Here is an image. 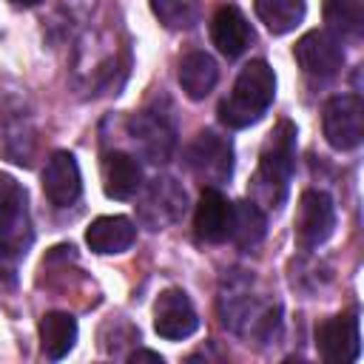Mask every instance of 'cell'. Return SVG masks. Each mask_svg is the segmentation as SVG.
<instances>
[{
	"instance_id": "22",
	"label": "cell",
	"mask_w": 364,
	"mask_h": 364,
	"mask_svg": "<svg viewBox=\"0 0 364 364\" xmlns=\"http://www.w3.org/2000/svg\"><path fill=\"white\" fill-rule=\"evenodd\" d=\"M151 11L165 28H191L199 20V0H151Z\"/></svg>"
},
{
	"instance_id": "17",
	"label": "cell",
	"mask_w": 364,
	"mask_h": 364,
	"mask_svg": "<svg viewBox=\"0 0 364 364\" xmlns=\"http://www.w3.org/2000/svg\"><path fill=\"white\" fill-rule=\"evenodd\" d=\"M40 344L51 361L65 358L77 344V318L63 310H51L40 318Z\"/></svg>"
},
{
	"instance_id": "21",
	"label": "cell",
	"mask_w": 364,
	"mask_h": 364,
	"mask_svg": "<svg viewBox=\"0 0 364 364\" xmlns=\"http://www.w3.org/2000/svg\"><path fill=\"white\" fill-rule=\"evenodd\" d=\"M324 20L336 34L361 37L364 31V0H324Z\"/></svg>"
},
{
	"instance_id": "19",
	"label": "cell",
	"mask_w": 364,
	"mask_h": 364,
	"mask_svg": "<svg viewBox=\"0 0 364 364\" xmlns=\"http://www.w3.org/2000/svg\"><path fill=\"white\" fill-rule=\"evenodd\" d=\"M267 230V219L262 213V208L253 199H242L233 205V219H230V239L239 247H256L264 239Z\"/></svg>"
},
{
	"instance_id": "11",
	"label": "cell",
	"mask_w": 364,
	"mask_h": 364,
	"mask_svg": "<svg viewBox=\"0 0 364 364\" xmlns=\"http://www.w3.org/2000/svg\"><path fill=\"white\" fill-rule=\"evenodd\" d=\"M43 191H46L48 202L57 205V208H68V205H74L80 199L82 176H80V165H77L74 154L54 151L46 159V168H43Z\"/></svg>"
},
{
	"instance_id": "6",
	"label": "cell",
	"mask_w": 364,
	"mask_h": 364,
	"mask_svg": "<svg viewBox=\"0 0 364 364\" xmlns=\"http://www.w3.org/2000/svg\"><path fill=\"white\" fill-rule=\"evenodd\" d=\"M316 350L330 364H350L361 353V333H358V313L347 310L333 318H324L316 327Z\"/></svg>"
},
{
	"instance_id": "10",
	"label": "cell",
	"mask_w": 364,
	"mask_h": 364,
	"mask_svg": "<svg viewBox=\"0 0 364 364\" xmlns=\"http://www.w3.org/2000/svg\"><path fill=\"white\" fill-rule=\"evenodd\" d=\"M182 213H185V191L173 179L159 176L145 188L139 202V219L151 230H162L165 225L176 222Z\"/></svg>"
},
{
	"instance_id": "14",
	"label": "cell",
	"mask_w": 364,
	"mask_h": 364,
	"mask_svg": "<svg viewBox=\"0 0 364 364\" xmlns=\"http://www.w3.org/2000/svg\"><path fill=\"white\" fill-rule=\"evenodd\" d=\"M210 40L225 57H239L250 46L253 31L247 17L236 6H222L210 20Z\"/></svg>"
},
{
	"instance_id": "9",
	"label": "cell",
	"mask_w": 364,
	"mask_h": 364,
	"mask_svg": "<svg viewBox=\"0 0 364 364\" xmlns=\"http://www.w3.org/2000/svg\"><path fill=\"white\" fill-rule=\"evenodd\" d=\"M199 327V316L188 299L185 290L179 287H168L156 296L154 304V330L168 338V341H182L188 336H193Z\"/></svg>"
},
{
	"instance_id": "18",
	"label": "cell",
	"mask_w": 364,
	"mask_h": 364,
	"mask_svg": "<svg viewBox=\"0 0 364 364\" xmlns=\"http://www.w3.org/2000/svg\"><path fill=\"white\" fill-rule=\"evenodd\" d=\"M219 80L216 60L205 51H191L179 63V85L191 100H205Z\"/></svg>"
},
{
	"instance_id": "15",
	"label": "cell",
	"mask_w": 364,
	"mask_h": 364,
	"mask_svg": "<svg viewBox=\"0 0 364 364\" xmlns=\"http://www.w3.org/2000/svg\"><path fill=\"white\" fill-rule=\"evenodd\" d=\"M102 188L111 199H131L142 188V165L125 151L105 154V159H102Z\"/></svg>"
},
{
	"instance_id": "5",
	"label": "cell",
	"mask_w": 364,
	"mask_h": 364,
	"mask_svg": "<svg viewBox=\"0 0 364 364\" xmlns=\"http://www.w3.org/2000/svg\"><path fill=\"white\" fill-rule=\"evenodd\" d=\"M336 228V208L333 199L324 191H304L299 199V210L293 219L296 245L304 250H313L330 239Z\"/></svg>"
},
{
	"instance_id": "3",
	"label": "cell",
	"mask_w": 364,
	"mask_h": 364,
	"mask_svg": "<svg viewBox=\"0 0 364 364\" xmlns=\"http://www.w3.org/2000/svg\"><path fill=\"white\" fill-rule=\"evenodd\" d=\"M293 168H296V125L290 119H282L262 145L259 171L253 176V193L276 208L287 193Z\"/></svg>"
},
{
	"instance_id": "23",
	"label": "cell",
	"mask_w": 364,
	"mask_h": 364,
	"mask_svg": "<svg viewBox=\"0 0 364 364\" xmlns=\"http://www.w3.org/2000/svg\"><path fill=\"white\" fill-rule=\"evenodd\" d=\"M128 361H154V364H162V355L154 353V350H134L128 355Z\"/></svg>"
},
{
	"instance_id": "8",
	"label": "cell",
	"mask_w": 364,
	"mask_h": 364,
	"mask_svg": "<svg viewBox=\"0 0 364 364\" xmlns=\"http://www.w3.org/2000/svg\"><path fill=\"white\" fill-rule=\"evenodd\" d=\"M188 165L208 185L228 182L233 173V148L219 134L202 131V134H196V139L188 148Z\"/></svg>"
},
{
	"instance_id": "2",
	"label": "cell",
	"mask_w": 364,
	"mask_h": 364,
	"mask_svg": "<svg viewBox=\"0 0 364 364\" xmlns=\"http://www.w3.org/2000/svg\"><path fill=\"white\" fill-rule=\"evenodd\" d=\"M31 225H28V202L26 188L9 176L0 173V279L14 284V273L20 259L26 256L31 245Z\"/></svg>"
},
{
	"instance_id": "20",
	"label": "cell",
	"mask_w": 364,
	"mask_h": 364,
	"mask_svg": "<svg viewBox=\"0 0 364 364\" xmlns=\"http://www.w3.org/2000/svg\"><path fill=\"white\" fill-rule=\"evenodd\" d=\"M256 17L270 34H287L304 20V0H253Z\"/></svg>"
},
{
	"instance_id": "12",
	"label": "cell",
	"mask_w": 364,
	"mask_h": 364,
	"mask_svg": "<svg viewBox=\"0 0 364 364\" xmlns=\"http://www.w3.org/2000/svg\"><path fill=\"white\" fill-rule=\"evenodd\" d=\"M128 131L131 139L136 142V148L151 159V162H165L176 145L173 136V125L156 114V111H139L128 119Z\"/></svg>"
},
{
	"instance_id": "16",
	"label": "cell",
	"mask_w": 364,
	"mask_h": 364,
	"mask_svg": "<svg viewBox=\"0 0 364 364\" xmlns=\"http://www.w3.org/2000/svg\"><path fill=\"white\" fill-rule=\"evenodd\" d=\"M136 239V228L128 216H100L88 225L85 242L94 253L111 256V253H125Z\"/></svg>"
},
{
	"instance_id": "13",
	"label": "cell",
	"mask_w": 364,
	"mask_h": 364,
	"mask_svg": "<svg viewBox=\"0 0 364 364\" xmlns=\"http://www.w3.org/2000/svg\"><path fill=\"white\" fill-rule=\"evenodd\" d=\"M230 219H233V205L225 199L222 191L208 185L199 196L196 216H193V230L202 242H225L230 236Z\"/></svg>"
},
{
	"instance_id": "24",
	"label": "cell",
	"mask_w": 364,
	"mask_h": 364,
	"mask_svg": "<svg viewBox=\"0 0 364 364\" xmlns=\"http://www.w3.org/2000/svg\"><path fill=\"white\" fill-rule=\"evenodd\" d=\"M11 3H17V6H37V3H43V0H11Z\"/></svg>"
},
{
	"instance_id": "7",
	"label": "cell",
	"mask_w": 364,
	"mask_h": 364,
	"mask_svg": "<svg viewBox=\"0 0 364 364\" xmlns=\"http://www.w3.org/2000/svg\"><path fill=\"white\" fill-rule=\"evenodd\" d=\"M293 57L299 63V68L310 77H318V80H327L333 74L341 71L344 65V48H341V40L333 34V31H307L296 48H293Z\"/></svg>"
},
{
	"instance_id": "1",
	"label": "cell",
	"mask_w": 364,
	"mask_h": 364,
	"mask_svg": "<svg viewBox=\"0 0 364 364\" xmlns=\"http://www.w3.org/2000/svg\"><path fill=\"white\" fill-rule=\"evenodd\" d=\"M276 97V74L264 60H250L233 82L230 97L219 102V122L228 128H247L262 119V114L273 105Z\"/></svg>"
},
{
	"instance_id": "4",
	"label": "cell",
	"mask_w": 364,
	"mask_h": 364,
	"mask_svg": "<svg viewBox=\"0 0 364 364\" xmlns=\"http://www.w3.org/2000/svg\"><path fill=\"white\" fill-rule=\"evenodd\" d=\"M321 128L336 151H353L364 139V102L358 94H338L321 111Z\"/></svg>"
}]
</instances>
